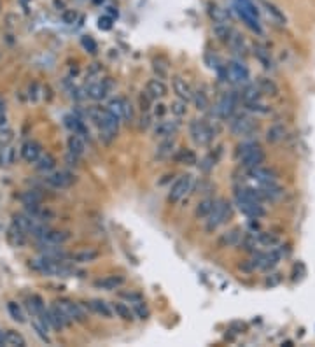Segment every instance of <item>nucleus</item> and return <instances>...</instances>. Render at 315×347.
Wrapping results in <instances>:
<instances>
[{"mask_svg":"<svg viewBox=\"0 0 315 347\" xmlns=\"http://www.w3.org/2000/svg\"><path fill=\"white\" fill-rule=\"evenodd\" d=\"M168 111L172 113V116H175V118H184L187 114V102L181 100V98H177V100H173L172 104L168 105Z\"/></svg>","mask_w":315,"mask_h":347,"instance_id":"42","label":"nucleus"},{"mask_svg":"<svg viewBox=\"0 0 315 347\" xmlns=\"http://www.w3.org/2000/svg\"><path fill=\"white\" fill-rule=\"evenodd\" d=\"M175 139L173 137H168V139H161V142L158 144L156 148V153L154 156L158 160H168V158L173 156V153H175Z\"/></svg>","mask_w":315,"mask_h":347,"instance_id":"23","label":"nucleus"},{"mask_svg":"<svg viewBox=\"0 0 315 347\" xmlns=\"http://www.w3.org/2000/svg\"><path fill=\"white\" fill-rule=\"evenodd\" d=\"M258 244L261 247H266V249H277L280 246V239L273 233H259Z\"/></svg>","mask_w":315,"mask_h":347,"instance_id":"40","label":"nucleus"},{"mask_svg":"<svg viewBox=\"0 0 315 347\" xmlns=\"http://www.w3.org/2000/svg\"><path fill=\"white\" fill-rule=\"evenodd\" d=\"M258 88L261 89L263 97H279V86H277V83L273 79H270V77H258L256 81Z\"/></svg>","mask_w":315,"mask_h":347,"instance_id":"28","label":"nucleus"},{"mask_svg":"<svg viewBox=\"0 0 315 347\" xmlns=\"http://www.w3.org/2000/svg\"><path fill=\"white\" fill-rule=\"evenodd\" d=\"M16 160H18V148L7 144V145H4V148L0 149V163H2V165H6V167L14 165Z\"/></svg>","mask_w":315,"mask_h":347,"instance_id":"33","label":"nucleus"},{"mask_svg":"<svg viewBox=\"0 0 315 347\" xmlns=\"http://www.w3.org/2000/svg\"><path fill=\"white\" fill-rule=\"evenodd\" d=\"M233 32H235V30L231 28V25L229 23H214L215 37L219 39L221 42H224V44H228V41H229V37H231Z\"/></svg>","mask_w":315,"mask_h":347,"instance_id":"39","label":"nucleus"},{"mask_svg":"<svg viewBox=\"0 0 315 347\" xmlns=\"http://www.w3.org/2000/svg\"><path fill=\"white\" fill-rule=\"evenodd\" d=\"M175 160L182 165H196V154L191 149H181L175 154Z\"/></svg>","mask_w":315,"mask_h":347,"instance_id":"43","label":"nucleus"},{"mask_svg":"<svg viewBox=\"0 0 315 347\" xmlns=\"http://www.w3.org/2000/svg\"><path fill=\"white\" fill-rule=\"evenodd\" d=\"M172 89H173V93L177 95V98H181V100H184V102L193 100L194 89L191 88V84L187 83L184 77H181V76L172 77Z\"/></svg>","mask_w":315,"mask_h":347,"instance_id":"16","label":"nucleus"},{"mask_svg":"<svg viewBox=\"0 0 315 347\" xmlns=\"http://www.w3.org/2000/svg\"><path fill=\"white\" fill-rule=\"evenodd\" d=\"M44 182L54 190H67L75 182V175L70 170H53V172L46 174Z\"/></svg>","mask_w":315,"mask_h":347,"instance_id":"9","label":"nucleus"},{"mask_svg":"<svg viewBox=\"0 0 315 347\" xmlns=\"http://www.w3.org/2000/svg\"><path fill=\"white\" fill-rule=\"evenodd\" d=\"M265 6V11H266V14H268V18H271V21L273 23H277V25H280V27H284L286 25V14H284L282 11L279 9V7L275 6V4H271V2H265L263 4Z\"/></svg>","mask_w":315,"mask_h":347,"instance_id":"35","label":"nucleus"},{"mask_svg":"<svg viewBox=\"0 0 315 347\" xmlns=\"http://www.w3.org/2000/svg\"><path fill=\"white\" fill-rule=\"evenodd\" d=\"M42 154V145L37 140H27L21 145V158L28 163H35L39 160V156Z\"/></svg>","mask_w":315,"mask_h":347,"instance_id":"18","label":"nucleus"},{"mask_svg":"<svg viewBox=\"0 0 315 347\" xmlns=\"http://www.w3.org/2000/svg\"><path fill=\"white\" fill-rule=\"evenodd\" d=\"M235 154H237L238 161H240V165L244 167L245 170L256 169V167L265 163V160H266V154L261 149V145H259L258 142H252V140H249V142H242L237 148Z\"/></svg>","mask_w":315,"mask_h":347,"instance_id":"3","label":"nucleus"},{"mask_svg":"<svg viewBox=\"0 0 315 347\" xmlns=\"http://www.w3.org/2000/svg\"><path fill=\"white\" fill-rule=\"evenodd\" d=\"M149 126H151V116L147 113H142V118H140V130H146Z\"/></svg>","mask_w":315,"mask_h":347,"instance_id":"58","label":"nucleus"},{"mask_svg":"<svg viewBox=\"0 0 315 347\" xmlns=\"http://www.w3.org/2000/svg\"><path fill=\"white\" fill-rule=\"evenodd\" d=\"M0 345H6V332L0 330Z\"/></svg>","mask_w":315,"mask_h":347,"instance_id":"62","label":"nucleus"},{"mask_svg":"<svg viewBox=\"0 0 315 347\" xmlns=\"http://www.w3.org/2000/svg\"><path fill=\"white\" fill-rule=\"evenodd\" d=\"M19 202L23 204L25 207H33V205H41L42 204V195L37 190L23 191L19 195Z\"/></svg>","mask_w":315,"mask_h":347,"instance_id":"38","label":"nucleus"},{"mask_svg":"<svg viewBox=\"0 0 315 347\" xmlns=\"http://www.w3.org/2000/svg\"><path fill=\"white\" fill-rule=\"evenodd\" d=\"M208 188H212V186H210V182L202 181V182L198 184V190H200L198 193H208Z\"/></svg>","mask_w":315,"mask_h":347,"instance_id":"60","label":"nucleus"},{"mask_svg":"<svg viewBox=\"0 0 315 347\" xmlns=\"http://www.w3.org/2000/svg\"><path fill=\"white\" fill-rule=\"evenodd\" d=\"M102 70H104V67H102L100 63H91L88 68V72H86V79H89V83L95 81V79H100Z\"/></svg>","mask_w":315,"mask_h":347,"instance_id":"50","label":"nucleus"},{"mask_svg":"<svg viewBox=\"0 0 315 347\" xmlns=\"http://www.w3.org/2000/svg\"><path fill=\"white\" fill-rule=\"evenodd\" d=\"M247 172H249V177L254 179L259 186H263V184H270V182H277V174L271 169H266V167H263V165L256 167V169L247 170Z\"/></svg>","mask_w":315,"mask_h":347,"instance_id":"17","label":"nucleus"},{"mask_svg":"<svg viewBox=\"0 0 315 347\" xmlns=\"http://www.w3.org/2000/svg\"><path fill=\"white\" fill-rule=\"evenodd\" d=\"M154 72L158 74V77L160 79H165V77L168 76V68H167V65H161L158 60H154Z\"/></svg>","mask_w":315,"mask_h":347,"instance_id":"56","label":"nucleus"},{"mask_svg":"<svg viewBox=\"0 0 315 347\" xmlns=\"http://www.w3.org/2000/svg\"><path fill=\"white\" fill-rule=\"evenodd\" d=\"M112 312L114 314L117 316V318H121L123 321H135V311L131 308L128 303H125V302H114L112 303Z\"/></svg>","mask_w":315,"mask_h":347,"instance_id":"31","label":"nucleus"},{"mask_svg":"<svg viewBox=\"0 0 315 347\" xmlns=\"http://www.w3.org/2000/svg\"><path fill=\"white\" fill-rule=\"evenodd\" d=\"M121 297L128 300V302L131 303V305H135V303L142 302V297H140L139 293H133V291H126V293H121Z\"/></svg>","mask_w":315,"mask_h":347,"instance_id":"54","label":"nucleus"},{"mask_svg":"<svg viewBox=\"0 0 315 347\" xmlns=\"http://www.w3.org/2000/svg\"><path fill=\"white\" fill-rule=\"evenodd\" d=\"M126 104H128V100H126L125 97H116V98H112V100L109 102L107 111H109L110 114L116 116V118L123 119V114H125Z\"/></svg>","mask_w":315,"mask_h":347,"instance_id":"36","label":"nucleus"},{"mask_svg":"<svg viewBox=\"0 0 315 347\" xmlns=\"http://www.w3.org/2000/svg\"><path fill=\"white\" fill-rule=\"evenodd\" d=\"M81 44H83V48L86 49L88 53H91V54H95L96 51H99V46H96L95 39H93L91 35H84V37H81Z\"/></svg>","mask_w":315,"mask_h":347,"instance_id":"49","label":"nucleus"},{"mask_svg":"<svg viewBox=\"0 0 315 347\" xmlns=\"http://www.w3.org/2000/svg\"><path fill=\"white\" fill-rule=\"evenodd\" d=\"M88 116L91 118V121L96 123L100 130V140L104 144H110L112 140H116V137L119 134V118H116L114 114H110L102 107H91L88 111Z\"/></svg>","mask_w":315,"mask_h":347,"instance_id":"1","label":"nucleus"},{"mask_svg":"<svg viewBox=\"0 0 315 347\" xmlns=\"http://www.w3.org/2000/svg\"><path fill=\"white\" fill-rule=\"evenodd\" d=\"M284 137H286V126H284L282 123H275V125H271L266 132V140L271 144L284 140Z\"/></svg>","mask_w":315,"mask_h":347,"instance_id":"37","label":"nucleus"},{"mask_svg":"<svg viewBox=\"0 0 315 347\" xmlns=\"http://www.w3.org/2000/svg\"><path fill=\"white\" fill-rule=\"evenodd\" d=\"M237 105H238L237 93H226V95H223V98L217 102L215 114L219 116L221 119H224V121H229L237 113Z\"/></svg>","mask_w":315,"mask_h":347,"instance_id":"10","label":"nucleus"},{"mask_svg":"<svg viewBox=\"0 0 315 347\" xmlns=\"http://www.w3.org/2000/svg\"><path fill=\"white\" fill-rule=\"evenodd\" d=\"M67 148H69V153L81 158L86 153V139L79 134H72L69 137V140H67Z\"/></svg>","mask_w":315,"mask_h":347,"instance_id":"27","label":"nucleus"},{"mask_svg":"<svg viewBox=\"0 0 315 347\" xmlns=\"http://www.w3.org/2000/svg\"><path fill=\"white\" fill-rule=\"evenodd\" d=\"M223 79L231 84H237V86H244V84L250 81V72L242 62L233 60V62L226 63V67H224Z\"/></svg>","mask_w":315,"mask_h":347,"instance_id":"7","label":"nucleus"},{"mask_svg":"<svg viewBox=\"0 0 315 347\" xmlns=\"http://www.w3.org/2000/svg\"><path fill=\"white\" fill-rule=\"evenodd\" d=\"M193 188H194V177H193V175H191V174L181 175V177H179L177 181L172 184V188H170L168 202H172V204L181 202L184 196H187L191 191H193Z\"/></svg>","mask_w":315,"mask_h":347,"instance_id":"8","label":"nucleus"},{"mask_svg":"<svg viewBox=\"0 0 315 347\" xmlns=\"http://www.w3.org/2000/svg\"><path fill=\"white\" fill-rule=\"evenodd\" d=\"M37 83H33V84H30V93H28V97L32 98V100H35L37 98Z\"/></svg>","mask_w":315,"mask_h":347,"instance_id":"61","label":"nucleus"},{"mask_svg":"<svg viewBox=\"0 0 315 347\" xmlns=\"http://www.w3.org/2000/svg\"><path fill=\"white\" fill-rule=\"evenodd\" d=\"M27 231H25L23 228H19L16 223H12L9 231H7V241L11 242V246L14 247H23L25 244H27Z\"/></svg>","mask_w":315,"mask_h":347,"instance_id":"26","label":"nucleus"},{"mask_svg":"<svg viewBox=\"0 0 315 347\" xmlns=\"http://www.w3.org/2000/svg\"><path fill=\"white\" fill-rule=\"evenodd\" d=\"M56 305L62 308L63 312H65L67 316L72 319V323H84L86 321V314H84V308L79 305V303L72 302V300H58V302H54Z\"/></svg>","mask_w":315,"mask_h":347,"instance_id":"15","label":"nucleus"},{"mask_svg":"<svg viewBox=\"0 0 315 347\" xmlns=\"http://www.w3.org/2000/svg\"><path fill=\"white\" fill-rule=\"evenodd\" d=\"M237 198V207L244 216L250 217V220H259L266 214L265 207H263V202H258V200H250V198H242V196H235Z\"/></svg>","mask_w":315,"mask_h":347,"instance_id":"11","label":"nucleus"},{"mask_svg":"<svg viewBox=\"0 0 315 347\" xmlns=\"http://www.w3.org/2000/svg\"><path fill=\"white\" fill-rule=\"evenodd\" d=\"M165 113H167V107H165L163 104H156L154 105V116H156V118H163Z\"/></svg>","mask_w":315,"mask_h":347,"instance_id":"59","label":"nucleus"},{"mask_svg":"<svg viewBox=\"0 0 315 347\" xmlns=\"http://www.w3.org/2000/svg\"><path fill=\"white\" fill-rule=\"evenodd\" d=\"M181 121H179V118H173V119H161V121H158L154 128H152V134H154L156 139H168V137H173L177 135V132L181 130Z\"/></svg>","mask_w":315,"mask_h":347,"instance_id":"13","label":"nucleus"},{"mask_svg":"<svg viewBox=\"0 0 315 347\" xmlns=\"http://www.w3.org/2000/svg\"><path fill=\"white\" fill-rule=\"evenodd\" d=\"M258 128V119L249 114H238L229 119V132L237 137H250L252 134H256Z\"/></svg>","mask_w":315,"mask_h":347,"instance_id":"5","label":"nucleus"},{"mask_svg":"<svg viewBox=\"0 0 315 347\" xmlns=\"http://www.w3.org/2000/svg\"><path fill=\"white\" fill-rule=\"evenodd\" d=\"M228 46H229V48H231L233 53L238 54V57H245V54H247V44H245V39H244V35H240V33H238L237 30L231 33V37H229Z\"/></svg>","mask_w":315,"mask_h":347,"instance_id":"30","label":"nucleus"},{"mask_svg":"<svg viewBox=\"0 0 315 347\" xmlns=\"http://www.w3.org/2000/svg\"><path fill=\"white\" fill-rule=\"evenodd\" d=\"M7 125V104L6 98L0 95V126Z\"/></svg>","mask_w":315,"mask_h":347,"instance_id":"53","label":"nucleus"},{"mask_svg":"<svg viewBox=\"0 0 315 347\" xmlns=\"http://www.w3.org/2000/svg\"><path fill=\"white\" fill-rule=\"evenodd\" d=\"M110 89H112V81L109 77H104V79H95L88 84L86 95L91 100H104L110 93Z\"/></svg>","mask_w":315,"mask_h":347,"instance_id":"12","label":"nucleus"},{"mask_svg":"<svg viewBox=\"0 0 315 347\" xmlns=\"http://www.w3.org/2000/svg\"><path fill=\"white\" fill-rule=\"evenodd\" d=\"M62 20H63V23H67V25L75 23V20H77V12H75L74 9H65L62 12Z\"/></svg>","mask_w":315,"mask_h":347,"instance_id":"52","label":"nucleus"},{"mask_svg":"<svg viewBox=\"0 0 315 347\" xmlns=\"http://www.w3.org/2000/svg\"><path fill=\"white\" fill-rule=\"evenodd\" d=\"M7 311H9V314H11V318L16 321V323H25V312H23V308H21L18 303L16 302H9L7 303Z\"/></svg>","mask_w":315,"mask_h":347,"instance_id":"46","label":"nucleus"},{"mask_svg":"<svg viewBox=\"0 0 315 347\" xmlns=\"http://www.w3.org/2000/svg\"><path fill=\"white\" fill-rule=\"evenodd\" d=\"M25 338L23 335H19L18 332H14V330H7L6 332V345L9 347H25Z\"/></svg>","mask_w":315,"mask_h":347,"instance_id":"44","label":"nucleus"},{"mask_svg":"<svg viewBox=\"0 0 315 347\" xmlns=\"http://www.w3.org/2000/svg\"><path fill=\"white\" fill-rule=\"evenodd\" d=\"M86 307L93 312V314L100 316V318H105V319L112 318V305H109V303L104 302V300L93 298V300H89V302H86Z\"/></svg>","mask_w":315,"mask_h":347,"instance_id":"22","label":"nucleus"},{"mask_svg":"<svg viewBox=\"0 0 315 347\" xmlns=\"http://www.w3.org/2000/svg\"><path fill=\"white\" fill-rule=\"evenodd\" d=\"M254 54H256V58L263 63V67L265 68H273V62H271L270 51H266L265 48H261V46H256V48H254Z\"/></svg>","mask_w":315,"mask_h":347,"instance_id":"45","label":"nucleus"},{"mask_svg":"<svg viewBox=\"0 0 315 347\" xmlns=\"http://www.w3.org/2000/svg\"><path fill=\"white\" fill-rule=\"evenodd\" d=\"M70 239H72L70 231H67V230H53L49 226V228L46 230L39 239H37V242H39V244H53V246H63V244H67Z\"/></svg>","mask_w":315,"mask_h":347,"instance_id":"14","label":"nucleus"},{"mask_svg":"<svg viewBox=\"0 0 315 347\" xmlns=\"http://www.w3.org/2000/svg\"><path fill=\"white\" fill-rule=\"evenodd\" d=\"M99 28L104 30V32H109V30L112 28V18H109V16L99 18Z\"/></svg>","mask_w":315,"mask_h":347,"instance_id":"55","label":"nucleus"},{"mask_svg":"<svg viewBox=\"0 0 315 347\" xmlns=\"http://www.w3.org/2000/svg\"><path fill=\"white\" fill-rule=\"evenodd\" d=\"M189 134L193 142L200 145V148H207V145L212 144L215 137V132L205 119H191L189 123Z\"/></svg>","mask_w":315,"mask_h":347,"instance_id":"4","label":"nucleus"},{"mask_svg":"<svg viewBox=\"0 0 315 347\" xmlns=\"http://www.w3.org/2000/svg\"><path fill=\"white\" fill-rule=\"evenodd\" d=\"M193 102H194V107H196L198 111H207L208 105H210V100H208V95L205 92H194Z\"/></svg>","mask_w":315,"mask_h":347,"instance_id":"47","label":"nucleus"},{"mask_svg":"<svg viewBox=\"0 0 315 347\" xmlns=\"http://www.w3.org/2000/svg\"><path fill=\"white\" fill-rule=\"evenodd\" d=\"M123 284H125V277L116 276V273H112V276H104L93 282V286H95L96 289H104V291H114V289L121 288Z\"/></svg>","mask_w":315,"mask_h":347,"instance_id":"19","label":"nucleus"},{"mask_svg":"<svg viewBox=\"0 0 315 347\" xmlns=\"http://www.w3.org/2000/svg\"><path fill=\"white\" fill-rule=\"evenodd\" d=\"M240 98L244 100V104H250V102H259L263 98L261 89L258 88L256 83H247L242 86Z\"/></svg>","mask_w":315,"mask_h":347,"instance_id":"24","label":"nucleus"},{"mask_svg":"<svg viewBox=\"0 0 315 347\" xmlns=\"http://www.w3.org/2000/svg\"><path fill=\"white\" fill-rule=\"evenodd\" d=\"M100 258V252L93 247H83V249L74 251L72 254H69V260L74 263H93Z\"/></svg>","mask_w":315,"mask_h":347,"instance_id":"21","label":"nucleus"},{"mask_svg":"<svg viewBox=\"0 0 315 347\" xmlns=\"http://www.w3.org/2000/svg\"><path fill=\"white\" fill-rule=\"evenodd\" d=\"M280 281H282V273H273V276H270V277H268V279L265 281V284H266V286H270V288H271V286H277V284H279Z\"/></svg>","mask_w":315,"mask_h":347,"instance_id":"57","label":"nucleus"},{"mask_svg":"<svg viewBox=\"0 0 315 347\" xmlns=\"http://www.w3.org/2000/svg\"><path fill=\"white\" fill-rule=\"evenodd\" d=\"M12 137H14V134H12V128L9 125L0 126V145L2 148L12 142Z\"/></svg>","mask_w":315,"mask_h":347,"instance_id":"48","label":"nucleus"},{"mask_svg":"<svg viewBox=\"0 0 315 347\" xmlns=\"http://www.w3.org/2000/svg\"><path fill=\"white\" fill-rule=\"evenodd\" d=\"M231 214H233V207L228 200H215L214 211L207 217V230L208 231L217 230L221 225H224V223L231 220Z\"/></svg>","mask_w":315,"mask_h":347,"instance_id":"6","label":"nucleus"},{"mask_svg":"<svg viewBox=\"0 0 315 347\" xmlns=\"http://www.w3.org/2000/svg\"><path fill=\"white\" fill-rule=\"evenodd\" d=\"M28 308L32 312V316H42L46 312V305H44V300H42L39 295H32L28 298Z\"/></svg>","mask_w":315,"mask_h":347,"instance_id":"41","label":"nucleus"},{"mask_svg":"<svg viewBox=\"0 0 315 347\" xmlns=\"http://www.w3.org/2000/svg\"><path fill=\"white\" fill-rule=\"evenodd\" d=\"M214 205H215L214 198L200 200V204L196 205V209H194V216H196V220H207V217L212 214V211H214Z\"/></svg>","mask_w":315,"mask_h":347,"instance_id":"32","label":"nucleus"},{"mask_svg":"<svg viewBox=\"0 0 315 347\" xmlns=\"http://www.w3.org/2000/svg\"><path fill=\"white\" fill-rule=\"evenodd\" d=\"M146 92L152 98H154V100H161V98H165V97L168 95V86L165 84L163 79H160V77H154V79H149L147 81Z\"/></svg>","mask_w":315,"mask_h":347,"instance_id":"20","label":"nucleus"},{"mask_svg":"<svg viewBox=\"0 0 315 347\" xmlns=\"http://www.w3.org/2000/svg\"><path fill=\"white\" fill-rule=\"evenodd\" d=\"M35 169L42 174H49L56 169V160H54L53 154L49 153H42L39 156V160L35 161Z\"/></svg>","mask_w":315,"mask_h":347,"instance_id":"29","label":"nucleus"},{"mask_svg":"<svg viewBox=\"0 0 315 347\" xmlns=\"http://www.w3.org/2000/svg\"><path fill=\"white\" fill-rule=\"evenodd\" d=\"M208 16L214 23H229V12L224 7L217 6V4H210L208 6Z\"/></svg>","mask_w":315,"mask_h":347,"instance_id":"34","label":"nucleus"},{"mask_svg":"<svg viewBox=\"0 0 315 347\" xmlns=\"http://www.w3.org/2000/svg\"><path fill=\"white\" fill-rule=\"evenodd\" d=\"M30 268L41 276L48 277H70L75 273V268L67 265L63 260H53L48 256H39V258L30 261Z\"/></svg>","mask_w":315,"mask_h":347,"instance_id":"2","label":"nucleus"},{"mask_svg":"<svg viewBox=\"0 0 315 347\" xmlns=\"http://www.w3.org/2000/svg\"><path fill=\"white\" fill-rule=\"evenodd\" d=\"M139 102H140V109H142V113H149V109L152 107V102H154V98L149 95L147 92H142L139 97Z\"/></svg>","mask_w":315,"mask_h":347,"instance_id":"51","label":"nucleus"},{"mask_svg":"<svg viewBox=\"0 0 315 347\" xmlns=\"http://www.w3.org/2000/svg\"><path fill=\"white\" fill-rule=\"evenodd\" d=\"M242 239H244V231H242V228H233V230H229L226 233L221 235L219 246L221 247H235L242 242Z\"/></svg>","mask_w":315,"mask_h":347,"instance_id":"25","label":"nucleus"}]
</instances>
